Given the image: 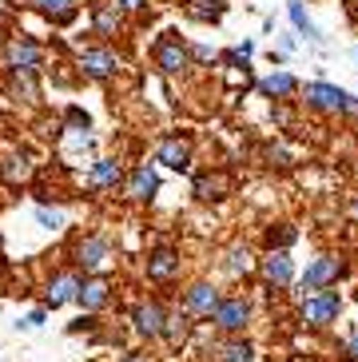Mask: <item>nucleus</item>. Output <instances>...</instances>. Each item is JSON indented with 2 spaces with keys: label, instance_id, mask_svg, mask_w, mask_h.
Wrapping results in <instances>:
<instances>
[{
  "label": "nucleus",
  "instance_id": "obj_12",
  "mask_svg": "<svg viewBox=\"0 0 358 362\" xmlns=\"http://www.w3.org/2000/svg\"><path fill=\"white\" fill-rule=\"evenodd\" d=\"M156 60H159L163 72H183V68H187V48H183L179 40H159L156 44Z\"/></svg>",
  "mask_w": 358,
  "mask_h": 362
},
{
  "label": "nucleus",
  "instance_id": "obj_21",
  "mask_svg": "<svg viewBox=\"0 0 358 362\" xmlns=\"http://www.w3.org/2000/svg\"><path fill=\"white\" fill-rule=\"evenodd\" d=\"M191 334V322H187V315H168V319H163V339L168 342H183Z\"/></svg>",
  "mask_w": 358,
  "mask_h": 362
},
{
  "label": "nucleus",
  "instance_id": "obj_16",
  "mask_svg": "<svg viewBox=\"0 0 358 362\" xmlns=\"http://www.w3.org/2000/svg\"><path fill=\"white\" fill-rule=\"evenodd\" d=\"M108 279H88V283H80V295H76V303L84 310H100L108 303Z\"/></svg>",
  "mask_w": 358,
  "mask_h": 362
},
{
  "label": "nucleus",
  "instance_id": "obj_33",
  "mask_svg": "<svg viewBox=\"0 0 358 362\" xmlns=\"http://www.w3.org/2000/svg\"><path fill=\"white\" fill-rule=\"evenodd\" d=\"M124 362H148V358H139V354H132V358H124Z\"/></svg>",
  "mask_w": 358,
  "mask_h": 362
},
{
  "label": "nucleus",
  "instance_id": "obj_8",
  "mask_svg": "<svg viewBox=\"0 0 358 362\" xmlns=\"http://www.w3.org/2000/svg\"><path fill=\"white\" fill-rule=\"evenodd\" d=\"M132 319H136V330L144 334V339H159V334H163V319H168V315H163V307H159V303H139Z\"/></svg>",
  "mask_w": 358,
  "mask_h": 362
},
{
  "label": "nucleus",
  "instance_id": "obj_24",
  "mask_svg": "<svg viewBox=\"0 0 358 362\" xmlns=\"http://www.w3.org/2000/svg\"><path fill=\"white\" fill-rule=\"evenodd\" d=\"M8 92H12V96H24V100H36V84H32V72H12Z\"/></svg>",
  "mask_w": 358,
  "mask_h": 362
},
{
  "label": "nucleus",
  "instance_id": "obj_20",
  "mask_svg": "<svg viewBox=\"0 0 358 362\" xmlns=\"http://www.w3.org/2000/svg\"><path fill=\"white\" fill-rule=\"evenodd\" d=\"M92 183H96V187H116V183H120V163L116 160H96Z\"/></svg>",
  "mask_w": 358,
  "mask_h": 362
},
{
  "label": "nucleus",
  "instance_id": "obj_26",
  "mask_svg": "<svg viewBox=\"0 0 358 362\" xmlns=\"http://www.w3.org/2000/svg\"><path fill=\"white\" fill-rule=\"evenodd\" d=\"M223 187H227V183H223V180H211V175H200V180H195V195H200V199H219Z\"/></svg>",
  "mask_w": 358,
  "mask_h": 362
},
{
  "label": "nucleus",
  "instance_id": "obj_29",
  "mask_svg": "<svg viewBox=\"0 0 358 362\" xmlns=\"http://www.w3.org/2000/svg\"><path fill=\"white\" fill-rule=\"evenodd\" d=\"M36 219H40L44 227H52V231H56V227H64V215L60 211H48V207H40V211H36Z\"/></svg>",
  "mask_w": 358,
  "mask_h": 362
},
{
  "label": "nucleus",
  "instance_id": "obj_10",
  "mask_svg": "<svg viewBox=\"0 0 358 362\" xmlns=\"http://www.w3.org/2000/svg\"><path fill=\"white\" fill-rule=\"evenodd\" d=\"M80 68L92 80H108V76L116 72V56L108 52V48H88V52H80Z\"/></svg>",
  "mask_w": 358,
  "mask_h": 362
},
{
  "label": "nucleus",
  "instance_id": "obj_4",
  "mask_svg": "<svg viewBox=\"0 0 358 362\" xmlns=\"http://www.w3.org/2000/svg\"><path fill=\"white\" fill-rule=\"evenodd\" d=\"M156 160L163 163V168H171V171H187L191 168V144L179 139V136H168L163 144H159Z\"/></svg>",
  "mask_w": 358,
  "mask_h": 362
},
{
  "label": "nucleus",
  "instance_id": "obj_32",
  "mask_svg": "<svg viewBox=\"0 0 358 362\" xmlns=\"http://www.w3.org/2000/svg\"><path fill=\"white\" fill-rule=\"evenodd\" d=\"M347 358H350V362H358V334L347 342Z\"/></svg>",
  "mask_w": 358,
  "mask_h": 362
},
{
  "label": "nucleus",
  "instance_id": "obj_2",
  "mask_svg": "<svg viewBox=\"0 0 358 362\" xmlns=\"http://www.w3.org/2000/svg\"><path fill=\"white\" fill-rule=\"evenodd\" d=\"M338 275H342V263H338V259H330V255L315 259V263L306 267V275H303V291H306V298L318 295L323 287H330V283H335Z\"/></svg>",
  "mask_w": 358,
  "mask_h": 362
},
{
  "label": "nucleus",
  "instance_id": "obj_19",
  "mask_svg": "<svg viewBox=\"0 0 358 362\" xmlns=\"http://www.w3.org/2000/svg\"><path fill=\"white\" fill-rule=\"evenodd\" d=\"M287 12H291V24H295V28L306 36V40H323V36H318V28L311 24V16H306L303 0H291V4H287Z\"/></svg>",
  "mask_w": 358,
  "mask_h": 362
},
{
  "label": "nucleus",
  "instance_id": "obj_9",
  "mask_svg": "<svg viewBox=\"0 0 358 362\" xmlns=\"http://www.w3.org/2000/svg\"><path fill=\"white\" fill-rule=\"evenodd\" d=\"M263 279L271 283V287H287V283L295 279V263H291V255H287V251H271V255L263 259Z\"/></svg>",
  "mask_w": 358,
  "mask_h": 362
},
{
  "label": "nucleus",
  "instance_id": "obj_13",
  "mask_svg": "<svg viewBox=\"0 0 358 362\" xmlns=\"http://www.w3.org/2000/svg\"><path fill=\"white\" fill-rule=\"evenodd\" d=\"M76 263L84 267V271H100V267L108 263V243L104 239H84V243L76 247Z\"/></svg>",
  "mask_w": 358,
  "mask_h": 362
},
{
  "label": "nucleus",
  "instance_id": "obj_30",
  "mask_svg": "<svg viewBox=\"0 0 358 362\" xmlns=\"http://www.w3.org/2000/svg\"><path fill=\"white\" fill-rule=\"evenodd\" d=\"M68 124H76V128H88V116L80 112V107H68Z\"/></svg>",
  "mask_w": 358,
  "mask_h": 362
},
{
  "label": "nucleus",
  "instance_id": "obj_3",
  "mask_svg": "<svg viewBox=\"0 0 358 362\" xmlns=\"http://www.w3.org/2000/svg\"><path fill=\"white\" fill-rule=\"evenodd\" d=\"M306 104H315L318 112H347V104H350V96L342 92V88H335V84H306Z\"/></svg>",
  "mask_w": 358,
  "mask_h": 362
},
{
  "label": "nucleus",
  "instance_id": "obj_31",
  "mask_svg": "<svg viewBox=\"0 0 358 362\" xmlns=\"http://www.w3.org/2000/svg\"><path fill=\"white\" fill-rule=\"evenodd\" d=\"M120 8H127V12H144L148 8V0H116Z\"/></svg>",
  "mask_w": 358,
  "mask_h": 362
},
{
  "label": "nucleus",
  "instance_id": "obj_28",
  "mask_svg": "<svg viewBox=\"0 0 358 362\" xmlns=\"http://www.w3.org/2000/svg\"><path fill=\"white\" fill-rule=\"evenodd\" d=\"M231 275H243V271H251V255H247V247H235L231 251V263H227Z\"/></svg>",
  "mask_w": 358,
  "mask_h": 362
},
{
  "label": "nucleus",
  "instance_id": "obj_14",
  "mask_svg": "<svg viewBox=\"0 0 358 362\" xmlns=\"http://www.w3.org/2000/svg\"><path fill=\"white\" fill-rule=\"evenodd\" d=\"M175 271H179L175 251L159 247V251H151V255H148V279H156V283H168V279L175 275Z\"/></svg>",
  "mask_w": 358,
  "mask_h": 362
},
{
  "label": "nucleus",
  "instance_id": "obj_1",
  "mask_svg": "<svg viewBox=\"0 0 358 362\" xmlns=\"http://www.w3.org/2000/svg\"><path fill=\"white\" fill-rule=\"evenodd\" d=\"M338 310H342V298L338 291H318L303 303V322L306 327H327V322L338 319Z\"/></svg>",
  "mask_w": 358,
  "mask_h": 362
},
{
  "label": "nucleus",
  "instance_id": "obj_17",
  "mask_svg": "<svg viewBox=\"0 0 358 362\" xmlns=\"http://www.w3.org/2000/svg\"><path fill=\"white\" fill-rule=\"evenodd\" d=\"M36 8H40L44 16H52L56 24H68L76 16V0H36Z\"/></svg>",
  "mask_w": 358,
  "mask_h": 362
},
{
  "label": "nucleus",
  "instance_id": "obj_5",
  "mask_svg": "<svg viewBox=\"0 0 358 362\" xmlns=\"http://www.w3.org/2000/svg\"><path fill=\"white\" fill-rule=\"evenodd\" d=\"M247 319H251V307H247L243 298H223L219 310H215V327L227 330V334H231V330H243Z\"/></svg>",
  "mask_w": 358,
  "mask_h": 362
},
{
  "label": "nucleus",
  "instance_id": "obj_23",
  "mask_svg": "<svg viewBox=\"0 0 358 362\" xmlns=\"http://www.w3.org/2000/svg\"><path fill=\"white\" fill-rule=\"evenodd\" d=\"M187 12L195 16V21H219V16H223V4H219V0H191Z\"/></svg>",
  "mask_w": 358,
  "mask_h": 362
},
{
  "label": "nucleus",
  "instance_id": "obj_18",
  "mask_svg": "<svg viewBox=\"0 0 358 362\" xmlns=\"http://www.w3.org/2000/svg\"><path fill=\"white\" fill-rule=\"evenodd\" d=\"M259 88H263L267 96H291V92L299 88V80H295L291 72H271V76H267V80H263Z\"/></svg>",
  "mask_w": 358,
  "mask_h": 362
},
{
  "label": "nucleus",
  "instance_id": "obj_7",
  "mask_svg": "<svg viewBox=\"0 0 358 362\" xmlns=\"http://www.w3.org/2000/svg\"><path fill=\"white\" fill-rule=\"evenodd\" d=\"M8 64L12 72H36V64H40V44L32 40H8Z\"/></svg>",
  "mask_w": 358,
  "mask_h": 362
},
{
  "label": "nucleus",
  "instance_id": "obj_22",
  "mask_svg": "<svg viewBox=\"0 0 358 362\" xmlns=\"http://www.w3.org/2000/svg\"><path fill=\"white\" fill-rule=\"evenodd\" d=\"M120 28V8L116 4H100V8H96V33H116Z\"/></svg>",
  "mask_w": 358,
  "mask_h": 362
},
{
  "label": "nucleus",
  "instance_id": "obj_6",
  "mask_svg": "<svg viewBox=\"0 0 358 362\" xmlns=\"http://www.w3.org/2000/svg\"><path fill=\"white\" fill-rule=\"evenodd\" d=\"M219 291L211 287V283H195L187 291V310L191 315H200V319H215V310H219Z\"/></svg>",
  "mask_w": 358,
  "mask_h": 362
},
{
  "label": "nucleus",
  "instance_id": "obj_11",
  "mask_svg": "<svg viewBox=\"0 0 358 362\" xmlns=\"http://www.w3.org/2000/svg\"><path fill=\"white\" fill-rule=\"evenodd\" d=\"M76 295H80V279L56 275L52 283H48V291H44V303H48V307H64V303H76Z\"/></svg>",
  "mask_w": 358,
  "mask_h": 362
},
{
  "label": "nucleus",
  "instance_id": "obj_15",
  "mask_svg": "<svg viewBox=\"0 0 358 362\" xmlns=\"http://www.w3.org/2000/svg\"><path fill=\"white\" fill-rule=\"evenodd\" d=\"M156 192H159V175L148 168V163L132 171V183H127V195H132V199H151Z\"/></svg>",
  "mask_w": 358,
  "mask_h": 362
},
{
  "label": "nucleus",
  "instance_id": "obj_25",
  "mask_svg": "<svg viewBox=\"0 0 358 362\" xmlns=\"http://www.w3.org/2000/svg\"><path fill=\"white\" fill-rule=\"evenodd\" d=\"M219 362H255V351L247 346V342H231V346L219 351Z\"/></svg>",
  "mask_w": 358,
  "mask_h": 362
},
{
  "label": "nucleus",
  "instance_id": "obj_27",
  "mask_svg": "<svg viewBox=\"0 0 358 362\" xmlns=\"http://www.w3.org/2000/svg\"><path fill=\"white\" fill-rule=\"evenodd\" d=\"M295 239H299V235H295V227H279V231H271V235H267V243H271V251H275V247H279V251H287V247L295 243Z\"/></svg>",
  "mask_w": 358,
  "mask_h": 362
}]
</instances>
